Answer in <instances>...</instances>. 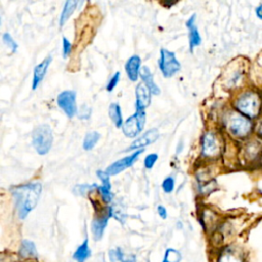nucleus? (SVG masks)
Returning <instances> with one entry per match:
<instances>
[{
	"instance_id": "393cba45",
	"label": "nucleus",
	"mask_w": 262,
	"mask_h": 262,
	"mask_svg": "<svg viewBox=\"0 0 262 262\" xmlns=\"http://www.w3.org/2000/svg\"><path fill=\"white\" fill-rule=\"evenodd\" d=\"M124 255H125V252H124L123 249L120 248V247L111 249V250L109 251V253H108L110 262H120Z\"/></svg>"
},
{
	"instance_id": "1a4fd4ad",
	"label": "nucleus",
	"mask_w": 262,
	"mask_h": 262,
	"mask_svg": "<svg viewBox=\"0 0 262 262\" xmlns=\"http://www.w3.org/2000/svg\"><path fill=\"white\" fill-rule=\"evenodd\" d=\"M143 153L142 150H138V151H134L131 155L126 156L116 162H114L113 164H111L107 169L106 172L109 177H113V176H117V174L121 173L122 171L130 168L139 158V156Z\"/></svg>"
},
{
	"instance_id": "412c9836",
	"label": "nucleus",
	"mask_w": 262,
	"mask_h": 262,
	"mask_svg": "<svg viewBox=\"0 0 262 262\" xmlns=\"http://www.w3.org/2000/svg\"><path fill=\"white\" fill-rule=\"evenodd\" d=\"M109 116L114 125L117 128H121L123 125V117H122V111L121 107L117 103H113L109 107Z\"/></svg>"
},
{
	"instance_id": "a211bd4d",
	"label": "nucleus",
	"mask_w": 262,
	"mask_h": 262,
	"mask_svg": "<svg viewBox=\"0 0 262 262\" xmlns=\"http://www.w3.org/2000/svg\"><path fill=\"white\" fill-rule=\"evenodd\" d=\"M93 255L92 248L90 246L89 238L84 239V241L75 249L72 258L75 262H87Z\"/></svg>"
},
{
	"instance_id": "c756f323",
	"label": "nucleus",
	"mask_w": 262,
	"mask_h": 262,
	"mask_svg": "<svg viewBox=\"0 0 262 262\" xmlns=\"http://www.w3.org/2000/svg\"><path fill=\"white\" fill-rule=\"evenodd\" d=\"M174 187H176V181L172 177H168L163 181L162 189L166 194H171L174 191Z\"/></svg>"
},
{
	"instance_id": "0eeeda50",
	"label": "nucleus",
	"mask_w": 262,
	"mask_h": 262,
	"mask_svg": "<svg viewBox=\"0 0 262 262\" xmlns=\"http://www.w3.org/2000/svg\"><path fill=\"white\" fill-rule=\"evenodd\" d=\"M145 125V112L136 111L132 116L127 118L122 125V131L128 138L137 137L143 130Z\"/></svg>"
},
{
	"instance_id": "aec40b11",
	"label": "nucleus",
	"mask_w": 262,
	"mask_h": 262,
	"mask_svg": "<svg viewBox=\"0 0 262 262\" xmlns=\"http://www.w3.org/2000/svg\"><path fill=\"white\" fill-rule=\"evenodd\" d=\"M78 2H73V0H69V2H66L64 4L61 16H60V27H64L66 25V23L69 21V19L72 17L73 13L76 11L77 6H78Z\"/></svg>"
},
{
	"instance_id": "72a5a7b5",
	"label": "nucleus",
	"mask_w": 262,
	"mask_h": 262,
	"mask_svg": "<svg viewBox=\"0 0 262 262\" xmlns=\"http://www.w3.org/2000/svg\"><path fill=\"white\" fill-rule=\"evenodd\" d=\"M0 262H20L17 254L0 253Z\"/></svg>"
},
{
	"instance_id": "39448f33",
	"label": "nucleus",
	"mask_w": 262,
	"mask_h": 262,
	"mask_svg": "<svg viewBox=\"0 0 262 262\" xmlns=\"http://www.w3.org/2000/svg\"><path fill=\"white\" fill-rule=\"evenodd\" d=\"M158 65L161 73L165 78L173 77L182 69V65L178 60L176 53L166 48L161 49Z\"/></svg>"
},
{
	"instance_id": "b1692460",
	"label": "nucleus",
	"mask_w": 262,
	"mask_h": 262,
	"mask_svg": "<svg viewBox=\"0 0 262 262\" xmlns=\"http://www.w3.org/2000/svg\"><path fill=\"white\" fill-rule=\"evenodd\" d=\"M98 188L97 185H78L74 188V193L77 196H82L85 197L89 195L90 193H92L94 190H96Z\"/></svg>"
},
{
	"instance_id": "423d86ee",
	"label": "nucleus",
	"mask_w": 262,
	"mask_h": 262,
	"mask_svg": "<svg viewBox=\"0 0 262 262\" xmlns=\"http://www.w3.org/2000/svg\"><path fill=\"white\" fill-rule=\"evenodd\" d=\"M111 218H113V206H107L105 209L97 212L91 225L93 238L96 242H99L104 238Z\"/></svg>"
},
{
	"instance_id": "dca6fc26",
	"label": "nucleus",
	"mask_w": 262,
	"mask_h": 262,
	"mask_svg": "<svg viewBox=\"0 0 262 262\" xmlns=\"http://www.w3.org/2000/svg\"><path fill=\"white\" fill-rule=\"evenodd\" d=\"M135 96H136V102H135L136 111H144L151 105L152 94L150 93L148 87L143 83H140L136 86Z\"/></svg>"
},
{
	"instance_id": "2f4dec72",
	"label": "nucleus",
	"mask_w": 262,
	"mask_h": 262,
	"mask_svg": "<svg viewBox=\"0 0 262 262\" xmlns=\"http://www.w3.org/2000/svg\"><path fill=\"white\" fill-rule=\"evenodd\" d=\"M77 115L81 120H89L92 116V109L89 106L83 105L81 107V109L78 110Z\"/></svg>"
},
{
	"instance_id": "f8f14e48",
	"label": "nucleus",
	"mask_w": 262,
	"mask_h": 262,
	"mask_svg": "<svg viewBox=\"0 0 262 262\" xmlns=\"http://www.w3.org/2000/svg\"><path fill=\"white\" fill-rule=\"evenodd\" d=\"M219 153V141L216 134L207 131L202 138V155L206 158L216 157Z\"/></svg>"
},
{
	"instance_id": "6e6552de",
	"label": "nucleus",
	"mask_w": 262,
	"mask_h": 262,
	"mask_svg": "<svg viewBox=\"0 0 262 262\" xmlns=\"http://www.w3.org/2000/svg\"><path fill=\"white\" fill-rule=\"evenodd\" d=\"M59 108L68 118H74L77 115V94L74 91H64L56 98Z\"/></svg>"
},
{
	"instance_id": "7c9ffc66",
	"label": "nucleus",
	"mask_w": 262,
	"mask_h": 262,
	"mask_svg": "<svg viewBox=\"0 0 262 262\" xmlns=\"http://www.w3.org/2000/svg\"><path fill=\"white\" fill-rule=\"evenodd\" d=\"M62 48H63V56H64V59H67L71 54V52L73 50V45H72L71 41L67 37H65V36L63 37Z\"/></svg>"
},
{
	"instance_id": "9b49d317",
	"label": "nucleus",
	"mask_w": 262,
	"mask_h": 262,
	"mask_svg": "<svg viewBox=\"0 0 262 262\" xmlns=\"http://www.w3.org/2000/svg\"><path fill=\"white\" fill-rule=\"evenodd\" d=\"M216 262H246V256L241 248L226 246L218 253Z\"/></svg>"
},
{
	"instance_id": "e433bc0d",
	"label": "nucleus",
	"mask_w": 262,
	"mask_h": 262,
	"mask_svg": "<svg viewBox=\"0 0 262 262\" xmlns=\"http://www.w3.org/2000/svg\"><path fill=\"white\" fill-rule=\"evenodd\" d=\"M256 16H257V18L258 19H260V20H262V5H260V6H258L257 8H256Z\"/></svg>"
},
{
	"instance_id": "4468645a",
	"label": "nucleus",
	"mask_w": 262,
	"mask_h": 262,
	"mask_svg": "<svg viewBox=\"0 0 262 262\" xmlns=\"http://www.w3.org/2000/svg\"><path fill=\"white\" fill-rule=\"evenodd\" d=\"M52 57L49 55L47 57H45L41 63H39L33 71V79H32V91H36L39 85L42 83L43 79L46 76L47 70L51 64Z\"/></svg>"
},
{
	"instance_id": "bb28decb",
	"label": "nucleus",
	"mask_w": 262,
	"mask_h": 262,
	"mask_svg": "<svg viewBox=\"0 0 262 262\" xmlns=\"http://www.w3.org/2000/svg\"><path fill=\"white\" fill-rule=\"evenodd\" d=\"M97 177H98L99 180L102 182V187H103V188L112 191V185H111L110 177L108 176L106 171L98 170V171H97Z\"/></svg>"
},
{
	"instance_id": "c85d7f7f",
	"label": "nucleus",
	"mask_w": 262,
	"mask_h": 262,
	"mask_svg": "<svg viewBox=\"0 0 262 262\" xmlns=\"http://www.w3.org/2000/svg\"><path fill=\"white\" fill-rule=\"evenodd\" d=\"M120 78H121V73L120 72H116L112 77H111V79L109 80V82H108V84H107V92H109V93H112L116 87H117V85H118V83H119V81H120Z\"/></svg>"
},
{
	"instance_id": "f704fd0d",
	"label": "nucleus",
	"mask_w": 262,
	"mask_h": 262,
	"mask_svg": "<svg viewBox=\"0 0 262 262\" xmlns=\"http://www.w3.org/2000/svg\"><path fill=\"white\" fill-rule=\"evenodd\" d=\"M157 212H158V215L162 218V219H167L168 217V211L167 209L163 206V205H159L157 207Z\"/></svg>"
},
{
	"instance_id": "6ab92c4d",
	"label": "nucleus",
	"mask_w": 262,
	"mask_h": 262,
	"mask_svg": "<svg viewBox=\"0 0 262 262\" xmlns=\"http://www.w3.org/2000/svg\"><path fill=\"white\" fill-rule=\"evenodd\" d=\"M139 77L141 78V80L143 81V84L148 87V90L150 91V93L154 96H159L161 93L160 87L156 84L154 76L152 74V71L150 70L149 67L147 66H142L139 72Z\"/></svg>"
},
{
	"instance_id": "4be33fe9",
	"label": "nucleus",
	"mask_w": 262,
	"mask_h": 262,
	"mask_svg": "<svg viewBox=\"0 0 262 262\" xmlns=\"http://www.w3.org/2000/svg\"><path fill=\"white\" fill-rule=\"evenodd\" d=\"M101 138V134L98 131H91L87 133L83 140V149L85 151H92Z\"/></svg>"
},
{
	"instance_id": "4c0bfd02",
	"label": "nucleus",
	"mask_w": 262,
	"mask_h": 262,
	"mask_svg": "<svg viewBox=\"0 0 262 262\" xmlns=\"http://www.w3.org/2000/svg\"><path fill=\"white\" fill-rule=\"evenodd\" d=\"M0 26H2V19H0Z\"/></svg>"
},
{
	"instance_id": "f257e3e1",
	"label": "nucleus",
	"mask_w": 262,
	"mask_h": 262,
	"mask_svg": "<svg viewBox=\"0 0 262 262\" xmlns=\"http://www.w3.org/2000/svg\"><path fill=\"white\" fill-rule=\"evenodd\" d=\"M11 192L18 218L23 221L36 208L42 194V185L39 182L28 183L14 187Z\"/></svg>"
},
{
	"instance_id": "9d476101",
	"label": "nucleus",
	"mask_w": 262,
	"mask_h": 262,
	"mask_svg": "<svg viewBox=\"0 0 262 262\" xmlns=\"http://www.w3.org/2000/svg\"><path fill=\"white\" fill-rule=\"evenodd\" d=\"M16 254L20 262H35L39 258L36 244L29 239L22 240Z\"/></svg>"
},
{
	"instance_id": "f3484780",
	"label": "nucleus",
	"mask_w": 262,
	"mask_h": 262,
	"mask_svg": "<svg viewBox=\"0 0 262 262\" xmlns=\"http://www.w3.org/2000/svg\"><path fill=\"white\" fill-rule=\"evenodd\" d=\"M141 69V59L139 55L134 54L130 56L125 64V72L131 82H136L139 78V72Z\"/></svg>"
},
{
	"instance_id": "ddd939ff",
	"label": "nucleus",
	"mask_w": 262,
	"mask_h": 262,
	"mask_svg": "<svg viewBox=\"0 0 262 262\" xmlns=\"http://www.w3.org/2000/svg\"><path fill=\"white\" fill-rule=\"evenodd\" d=\"M159 131L158 129L156 128H153V129H150L148 130L147 132H144L142 135L138 136L131 144L130 147L126 150L127 152H130V151H138V150H141L142 148L149 145V144H152L154 143L158 138H159Z\"/></svg>"
},
{
	"instance_id": "cd10ccee",
	"label": "nucleus",
	"mask_w": 262,
	"mask_h": 262,
	"mask_svg": "<svg viewBox=\"0 0 262 262\" xmlns=\"http://www.w3.org/2000/svg\"><path fill=\"white\" fill-rule=\"evenodd\" d=\"M97 191L99 192V194H100L102 200L104 201V203L110 204V203L113 201V194H112V191H111V190L105 189V188H103L102 186H98Z\"/></svg>"
},
{
	"instance_id": "7ed1b4c3",
	"label": "nucleus",
	"mask_w": 262,
	"mask_h": 262,
	"mask_svg": "<svg viewBox=\"0 0 262 262\" xmlns=\"http://www.w3.org/2000/svg\"><path fill=\"white\" fill-rule=\"evenodd\" d=\"M52 129L48 124H41L34 129L32 133V144L38 155H47L52 148Z\"/></svg>"
},
{
	"instance_id": "5701e85b",
	"label": "nucleus",
	"mask_w": 262,
	"mask_h": 262,
	"mask_svg": "<svg viewBox=\"0 0 262 262\" xmlns=\"http://www.w3.org/2000/svg\"><path fill=\"white\" fill-rule=\"evenodd\" d=\"M182 260H183V255L179 250L168 248L164 253L162 262H182Z\"/></svg>"
},
{
	"instance_id": "2eb2a0df",
	"label": "nucleus",
	"mask_w": 262,
	"mask_h": 262,
	"mask_svg": "<svg viewBox=\"0 0 262 262\" xmlns=\"http://www.w3.org/2000/svg\"><path fill=\"white\" fill-rule=\"evenodd\" d=\"M196 20H197L196 15H193L186 23V26L189 30V44H190L191 52H193L194 49L197 46L201 45V43H202V37L199 32Z\"/></svg>"
},
{
	"instance_id": "473e14b6",
	"label": "nucleus",
	"mask_w": 262,
	"mask_h": 262,
	"mask_svg": "<svg viewBox=\"0 0 262 262\" xmlns=\"http://www.w3.org/2000/svg\"><path fill=\"white\" fill-rule=\"evenodd\" d=\"M158 161V154L156 153H152V154H149L145 158H144V161H143V165L147 169H152L156 162Z\"/></svg>"
},
{
	"instance_id": "c9c22d12",
	"label": "nucleus",
	"mask_w": 262,
	"mask_h": 262,
	"mask_svg": "<svg viewBox=\"0 0 262 262\" xmlns=\"http://www.w3.org/2000/svg\"><path fill=\"white\" fill-rule=\"evenodd\" d=\"M120 262H137V257L134 254H126L123 256Z\"/></svg>"
},
{
	"instance_id": "a878e982",
	"label": "nucleus",
	"mask_w": 262,
	"mask_h": 262,
	"mask_svg": "<svg viewBox=\"0 0 262 262\" xmlns=\"http://www.w3.org/2000/svg\"><path fill=\"white\" fill-rule=\"evenodd\" d=\"M3 41L7 45L9 49H11L12 52H17L18 50V43L15 41L13 36L10 33H5L3 35Z\"/></svg>"
},
{
	"instance_id": "20e7f679",
	"label": "nucleus",
	"mask_w": 262,
	"mask_h": 262,
	"mask_svg": "<svg viewBox=\"0 0 262 262\" xmlns=\"http://www.w3.org/2000/svg\"><path fill=\"white\" fill-rule=\"evenodd\" d=\"M225 126L227 131L232 136L239 138H243L249 135L253 128L251 120L238 113H232L226 118Z\"/></svg>"
},
{
	"instance_id": "f03ea898",
	"label": "nucleus",
	"mask_w": 262,
	"mask_h": 262,
	"mask_svg": "<svg viewBox=\"0 0 262 262\" xmlns=\"http://www.w3.org/2000/svg\"><path fill=\"white\" fill-rule=\"evenodd\" d=\"M236 109L243 116L253 119L259 116L261 110V98L258 93L248 91L243 93L235 102Z\"/></svg>"
}]
</instances>
